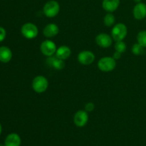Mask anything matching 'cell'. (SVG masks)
<instances>
[{
	"instance_id": "6da1fadb",
	"label": "cell",
	"mask_w": 146,
	"mask_h": 146,
	"mask_svg": "<svg viewBox=\"0 0 146 146\" xmlns=\"http://www.w3.org/2000/svg\"><path fill=\"white\" fill-rule=\"evenodd\" d=\"M59 10V4L54 0L47 1L45 5L44 6V8H43V11H44V14L48 18L55 17L58 14Z\"/></svg>"
},
{
	"instance_id": "7a4b0ae2",
	"label": "cell",
	"mask_w": 146,
	"mask_h": 146,
	"mask_svg": "<svg viewBox=\"0 0 146 146\" xmlns=\"http://www.w3.org/2000/svg\"><path fill=\"white\" fill-rule=\"evenodd\" d=\"M48 82L46 78L43 76H38L35 77L32 81V88L35 92L41 94L46 91Z\"/></svg>"
},
{
	"instance_id": "3957f363",
	"label": "cell",
	"mask_w": 146,
	"mask_h": 146,
	"mask_svg": "<svg viewBox=\"0 0 146 146\" xmlns=\"http://www.w3.org/2000/svg\"><path fill=\"white\" fill-rule=\"evenodd\" d=\"M128 33L126 26L122 23L116 24L111 31V35L115 41H123L125 38Z\"/></svg>"
},
{
	"instance_id": "277c9868",
	"label": "cell",
	"mask_w": 146,
	"mask_h": 146,
	"mask_svg": "<svg viewBox=\"0 0 146 146\" xmlns=\"http://www.w3.org/2000/svg\"><path fill=\"white\" fill-rule=\"evenodd\" d=\"M116 66L115 60L113 57H104L98 62V67L101 71L104 72H109L113 71Z\"/></svg>"
},
{
	"instance_id": "5b68a950",
	"label": "cell",
	"mask_w": 146,
	"mask_h": 146,
	"mask_svg": "<svg viewBox=\"0 0 146 146\" xmlns=\"http://www.w3.org/2000/svg\"><path fill=\"white\" fill-rule=\"evenodd\" d=\"M21 34L25 38L28 39H32L38 35V28L35 24L32 23H27L24 24L21 27Z\"/></svg>"
},
{
	"instance_id": "8992f818",
	"label": "cell",
	"mask_w": 146,
	"mask_h": 146,
	"mask_svg": "<svg viewBox=\"0 0 146 146\" xmlns=\"http://www.w3.org/2000/svg\"><path fill=\"white\" fill-rule=\"evenodd\" d=\"M40 49L44 55L48 57L54 56V54H56L57 48L54 41H51V40H45L41 43Z\"/></svg>"
},
{
	"instance_id": "52a82bcc",
	"label": "cell",
	"mask_w": 146,
	"mask_h": 146,
	"mask_svg": "<svg viewBox=\"0 0 146 146\" xmlns=\"http://www.w3.org/2000/svg\"><path fill=\"white\" fill-rule=\"evenodd\" d=\"M78 61L83 65H89L95 60V55L90 51H83L78 54Z\"/></svg>"
},
{
	"instance_id": "ba28073f",
	"label": "cell",
	"mask_w": 146,
	"mask_h": 146,
	"mask_svg": "<svg viewBox=\"0 0 146 146\" xmlns=\"http://www.w3.org/2000/svg\"><path fill=\"white\" fill-rule=\"evenodd\" d=\"M88 121V115L86 111H78L74 115V123L78 127H84L86 125Z\"/></svg>"
},
{
	"instance_id": "9c48e42d",
	"label": "cell",
	"mask_w": 146,
	"mask_h": 146,
	"mask_svg": "<svg viewBox=\"0 0 146 146\" xmlns=\"http://www.w3.org/2000/svg\"><path fill=\"white\" fill-rule=\"evenodd\" d=\"M96 42L99 46L102 47V48H108L111 46L113 40L108 34L101 33L96 37Z\"/></svg>"
},
{
	"instance_id": "30bf717a",
	"label": "cell",
	"mask_w": 146,
	"mask_h": 146,
	"mask_svg": "<svg viewBox=\"0 0 146 146\" xmlns=\"http://www.w3.org/2000/svg\"><path fill=\"white\" fill-rule=\"evenodd\" d=\"M133 13L135 19L138 20L143 19L146 17V4L143 2L137 3L134 7Z\"/></svg>"
},
{
	"instance_id": "8fae6325",
	"label": "cell",
	"mask_w": 146,
	"mask_h": 146,
	"mask_svg": "<svg viewBox=\"0 0 146 146\" xmlns=\"http://www.w3.org/2000/svg\"><path fill=\"white\" fill-rule=\"evenodd\" d=\"M46 64L48 66L56 70H61L65 67V63L64 60L57 58L56 56H48V58L46 59Z\"/></svg>"
},
{
	"instance_id": "7c38bea8",
	"label": "cell",
	"mask_w": 146,
	"mask_h": 146,
	"mask_svg": "<svg viewBox=\"0 0 146 146\" xmlns=\"http://www.w3.org/2000/svg\"><path fill=\"white\" fill-rule=\"evenodd\" d=\"M120 4V0H104L102 2V7L105 11L108 12H113L118 8Z\"/></svg>"
},
{
	"instance_id": "4fadbf2b",
	"label": "cell",
	"mask_w": 146,
	"mask_h": 146,
	"mask_svg": "<svg viewBox=\"0 0 146 146\" xmlns=\"http://www.w3.org/2000/svg\"><path fill=\"white\" fill-rule=\"evenodd\" d=\"M21 138L17 133H10L6 138L4 141L5 146H20L21 145Z\"/></svg>"
},
{
	"instance_id": "5bb4252c",
	"label": "cell",
	"mask_w": 146,
	"mask_h": 146,
	"mask_svg": "<svg viewBox=\"0 0 146 146\" xmlns=\"http://www.w3.org/2000/svg\"><path fill=\"white\" fill-rule=\"evenodd\" d=\"M58 31H59V29H58V27L56 24H49L46 26L45 28L44 29L43 34L46 37L51 38V37L56 36L58 34Z\"/></svg>"
},
{
	"instance_id": "9a60e30c",
	"label": "cell",
	"mask_w": 146,
	"mask_h": 146,
	"mask_svg": "<svg viewBox=\"0 0 146 146\" xmlns=\"http://www.w3.org/2000/svg\"><path fill=\"white\" fill-rule=\"evenodd\" d=\"M71 51L67 46H61L57 48L56 51V56L61 60H66L71 56Z\"/></svg>"
},
{
	"instance_id": "2e32d148",
	"label": "cell",
	"mask_w": 146,
	"mask_h": 146,
	"mask_svg": "<svg viewBox=\"0 0 146 146\" xmlns=\"http://www.w3.org/2000/svg\"><path fill=\"white\" fill-rule=\"evenodd\" d=\"M12 58V53L9 48L7 46L0 47V61L8 63Z\"/></svg>"
},
{
	"instance_id": "e0dca14e",
	"label": "cell",
	"mask_w": 146,
	"mask_h": 146,
	"mask_svg": "<svg viewBox=\"0 0 146 146\" xmlns=\"http://www.w3.org/2000/svg\"><path fill=\"white\" fill-rule=\"evenodd\" d=\"M144 47L138 43L135 44L132 47V52L135 56H141L144 54Z\"/></svg>"
},
{
	"instance_id": "ac0fdd59",
	"label": "cell",
	"mask_w": 146,
	"mask_h": 146,
	"mask_svg": "<svg viewBox=\"0 0 146 146\" xmlns=\"http://www.w3.org/2000/svg\"><path fill=\"white\" fill-rule=\"evenodd\" d=\"M138 43L144 48H146V31H140L137 36Z\"/></svg>"
},
{
	"instance_id": "d6986e66",
	"label": "cell",
	"mask_w": 146,
	"mask_h": 146,
	"mask_svg": "<svg viewBox=\"0 0 146 146\" xmlns=\"http://www.w3.org/2000/svg\"><path fill=\"white\" fill-rule=\"evenodd\" d=\"M115 17L112 14H107L104 17V24L106 27H112L115 23Z\"/></svg>"
},
{
	"instance_id": "ffe728a7",
	"label": "cell",
	"mask_w": 146,
	"mask_h": 146,
	"mask_svg": "<svg viewBox=\"0 0 146 146\" xmlns=\"http://www.w3.org/2000/svg\"><path fill=\"white\" fill-rule=\"evenodd\" d=\"M115 49L116 51H118V52L122 54V53L125 52V50H126V44L123 41H116L115 44Z\"/></svg>"
},
{
	"instance_id": "44dd1931",
	"label": "cell",
	"mask_w": 146,
	"mask_h": 146,
	"mask_svg": "<svg viewBox=\"0 0 146 146\" xmlns=\"http://www.w3.org/2000/svg\"><path fill=\"white\" fill-rule=\"evenodd\" d=\"M94 108H95V105L92 102L88 103L85 106L86 111H87V112H91V111H94Z\"/></svg>"
},
{
	"instance_id": "7402d4cb",
	"label": "cell",
	"mask_w": 146,
	"mask_h": 146,
	"mask_svg": "<svg viewBox=\"0 0 146 146\" xmlns=\"http://www.w3.org/2000/svg\"><path fill=\"white\" fill-rule=\"evenodd\" d=\"M6 37V31L3 27H0V42L4 41Z\"/></svg>"
},
{
	"instance_id": "603a6c76",
	"label": "cell",
	"mask_w": 146,
	"mask_h": 146,
	"mask_svg": "<svg viewBox=\"0 0 146 146\" xmlns=\"http://www.w3.org/2000/svg\"><path fill=\"white\" fill-rule=\"evenodd\" d=\"M121 57V53L118 52V51H115V52L113 54V58L115 60L119 59Z\"/></svg>"
},
{
	"instance_id": "cb8c5ba5",
	"label": "cell",
	"mask_w": 146,
	"mask_h": 146,
	"mask_svg": "<svg viewBox=\"0 0 146 146\" xmlns=\"http://www.w3.org/2000/svg\"><path fill=\"white\" fill-rule=\"evenodd\" d=\"M141 1H142V0H133L134 2H135V3H140V2H141Z\"/></svg>"
},
{
	"instance_id": "d4e9b609",
	"label": "cell",
	"mask_w": 146,
	"mask_h": 146,
	"mask_svg": "<svg viewBox=\"0 0 146 146\" xmlns=\"http://www.w3.org/2000/svg\"><path fill=\"white\" fill-rule=\"evenodd\" d=\"M1 131H2V128H1V124H0V135H1Z\"/></svg>"
},
{
	"instance_id": "484cf974",
	"label": "cell",
	"mask_w": 146,
	"mask_h": 146,
	"mask_svg": "<svg viewBox=\"0 0 146 146\" xmlns=\"http://www.w3.org/2000/svg\"><path fill=\"white\" fill-rule=\"evenodd\" d=\"M0 146H5L4 145H2V144H0Z\"/></svg>"
}]
</instances>
